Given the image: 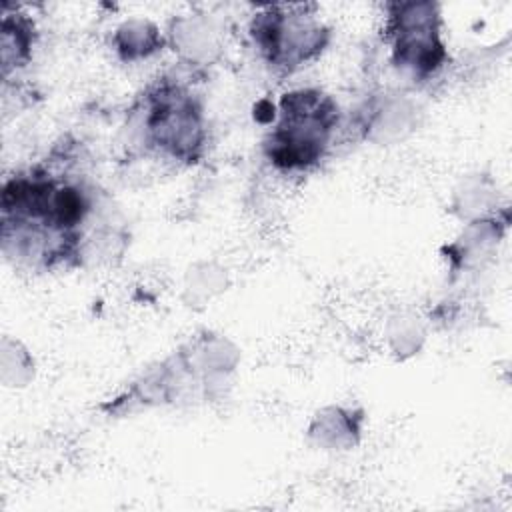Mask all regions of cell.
I'll return each instance as SVG.
<instances>
[{"label": "cell", "mask_w": 512, "mask_h": 512, "mask_svg": "<svg viewBox=\"0 0 512 512\" xmlns=\"http://www.w3.org/2000/svg\"><path fill=\"white\" fill-rule=\"evenodd\" d=\"M94 208L84 176L52 162L16 172L2 190L4 252L32 268L70 264Z\"/></svg>", "instance_id": "6da1fadb"}, {"label": "cell", "mask_w": 512, "mask_h": 512, "mask_svg": "<svg viewBox=\"0 0 512 512\" xmlns=\"http://www.w3.org/2000/svg\"><path fill=\"white\" fill-rule=\"evenodd\" d=\"M338 124V106L320 90L284 94L278 122L266 138V156L286 172L308 170L328 150Z\"/></svg>", "instance_id": "7a4b0ae2"}, {"label": "cell", "mask_w": 512, "mask_h": 512, "mask_svg": "<svg viewBox=\"0 0 512 512\" xmlns=\"http://www.w3.org/2000/svg\"><path fill=\"white\" fill-rule=\"evenodd\" d=\"M146 132L154 146L176 158L192 160L202 144L200 108L180 88H158L146 100Z\"/></svg>", "instance_id": "3957f363"}]
</instances>
